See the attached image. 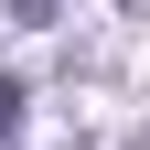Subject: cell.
<instances>
[{
  "instance_id": "1",
  "label": "cell",
  "mask_w": 150,
  "mask_h": 150,
  "mask_svg": "<svg viewBox=\"0 0 150 150\" xmlns=\"http://www.w3.org/2000/svg\"><path fill=\"white\" fill-rule=\"evenodd\" d=\"M0 129H11V86H0Z\"/></svg>"
},
{
  "instance_id": "2",
  "label": "cell",
  "mask_w": 150,
  "mask_h": 150,
  "mask_svg": "<svg viewBox=\"0 0 150 150\" xmlns=\"http://www.w3.org/2000/svg\"><path fill=\"white\" fill-rule=\"evenodd\" d=\"M32 11H43V0H32Z\"/></svg>"
}]
</instances>
